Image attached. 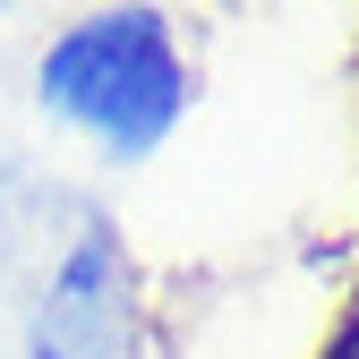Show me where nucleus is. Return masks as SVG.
Returning a JSON list of instances; mask_svg holds the SVG:
<instances>
[{"mask_svg": "<svg viewBox=\"0 0 359 359\" xmlns=\"http://www.w3.org/2000/svg\"><path fill=\"white\" fill-rule=\"evenodd\" d=\"M325 359H359V308H351V317L334 325V342H325Z\"/></svg>", "mask_w": 359, "mask_h": 359, "instance_id": "obj_3", "label": "nucleus"}, {"mask_svg": "<svg viewBox=\"0 0 359 359\" xmlns=\"http://www.w3.org/2000/svg\"><path fill=\"white\" fill-rule=\"evenodd\" d=\"M189 52L163 9H86L34 52V103L103 163H146L189 120Z\"/></svg>", "mask_w": 359, "mask_h": 359, "instance_id": "obj_1", "label": "nucleus"}, {"mask_svg": "<svg viewBox=\"0 0 359 359\" xmlns=\"http://www.w3.org/2000/svg\"><path fill=\"white\" fill-rule=\"evenodd\" d=\"M120 299H128L120 240L103 222H86L60 248V265L43 274V291H34L26 359H120Z\"/></svg>", "mask_w": 359, "mask_h": 359, "instance_id": "obj_2", "label": "nucleus"}]
</instances>
